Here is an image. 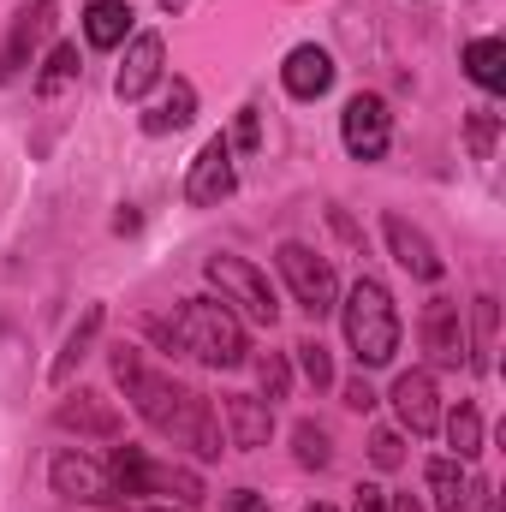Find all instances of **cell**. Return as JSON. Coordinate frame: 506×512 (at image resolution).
<instances>
[{"mask_svg": "<svg viewBox=\"0 0 506 512\" xmlns=\"http://www.w3.org/2000/svg\"><path fill=\"white\" fill-rule=\"evenodd\" d=\"M108 364H114V382L126 387L131 411H137L161 441L191 447L197 459H221L227 441H221V423H215V411H209V399H203L197 387H185L179 376L155 370L137 346H114Z\"/></svg>", "mask_w": 506, "mask_h": 512, "instance_id": "obj_1", "label": "cell"}, {"mask_svg": "<svg viewBox=\"0 0 506 512\" xmlns=\"http://www.w3.org/2000/svg\"><path fill=\"white\" fill-rule=\"evenodd\" d=\"M340 322H346V346H352V358L364 364V370H381V364H393L399 358V304H393V292L381 286L376 274H364L352 292H346V304H340Z\"/></svg>", "mask_w": 506, "mask_h": 512, "instance_id": "obj_2", "label": "cell"}, {"mask_svg": "<svg viewBox=\"0 0 506 512\" xmlns=\"http://www.w3.org/2000/svg\"><path fill=\"white\" fill-rule=\"evenodd\" d=\"M173 340H179V352H191L209 370H239L245 352H251L245 346V322L227 304H215V298H185L173 310Z\"/></svg>", "mask_w": 506, "mask_h": 512, "instance_id": "obj_3", "label": "cell"}, {"mask_svg": "<svg viewBox=\"0 0 506 512\" xmlns=\"http://www.w3.org/2000/svg\"><path fill=\"white\" fill-rule=\"evenodd\" d=\"M203 274H209V286H221V304H233L239 322H268V328H274L280 304H274V286H268L262 268H251L245 256L215 251L209 262H203Z\"/></svg>", "mask_w": 506, "mask_h": 512, "instance_id": "obj_4", "label": "cell"}, {"mask_svg": "<svg viewBox=\"0 0 506 512\" xmlns=\"http://www.w3.org/2000/svg\"><path fill=\"white\" fill-rule=\"evenodd\" d=\"M274 262H280V274H286V286H292V298H298V310L304 316H334L340 310V274H334V262L328 256H316L310 245H298V239H286L280 251H274Z\"/></svg>", "mask_w": 506, "mask_h": 512, "instance_id": "obj_5", "label": "cell"}, {"mask_svg": "<svg viewBox=\"0 0 506 512\" xmlns=\"http://www.w3.org/2000/svg\"><path fill=\"white\" fill-rule=\"evenodd\" d=\"M239 149L227 143V131H215L203 149H197V161H191V173H185V203L191 209H221L233 191H239V161H233Z\"/></svg>", "mask_w": 506, "mask_h": 512, "instance_id": "obj_6", "label": "cell"}, {"mask_svg": "<svg viewBox=\"0 0 506 512\" xmlns=\"http://www.w3.org/2000/svg\"><path fill=\"white\" fill-rule=\"evenodd\" d=\"M48 483H54V495L78 501V507H126L120 489H114V471L102 459H90V453H54Z\"/></svg>", "mask_w": 506, "mask_h": 512, "instance_id": "obj_7", "label": "cell"}, {"mask_svg": "<svg viewBox=\"0 0 506 512\" xmlns=\"http://www.w3.org/2000/svg\"><path fill=\"white\" fill-rule=\"evenodd\" d=\"M340 143L352 161H381L387 143H393V108L381 102L376 90H358L340 114Z\"/></svg>", "mask_w": 506, "mask_h": 512, "instance_id": "obj_8", "label": "cell"}, {"mask_svg": "<svg viewBox=\"0 0 506 512\" xmlns=\"http://www.w3.org/2000/svg\"><path fill=\"white\" fill-rule=\"evenodd\" d=\"M54 0H24L18 12H12V24H6V42H0V84H12L24 66H36V48L48 42V30H54Z\"/></svg>", "mask_w": 506, "mask_h": 512, "instance_id": "obj_9", "label": "cell"}, {"mask_svg": "<svg viewBox=\"0 0 506 512\" xmlns=\"http://www.w3.org/2000/svg\"><path fill=\"white\" fill-rule=\"evenodd\" d=\"M423 352H429V364H441V370H459V364L471 358L465 310H459L453 298H429V304H423Z\"/></svg>", "mask_w": 506, "mask_h": 512, "instance_id": "obj_10", "label": "cell"}, {"mask_svg": "<svg viewBox=\"0 0 506 512\" xmlns=\"http://www.w3.org/2000/svg\"><path fill=\"white\" fill-rule=\"evenodd\" d=\"M54 429L66 435H90V441H120L126 435V417L114 411V399H102L96 387H78L54 405Z\"/></svg>", "mask_w": 506, "mask_h": 512, "instance_id": "obj_11", "label": "cell"}, {"mask_svg": "<svg viewBox=\"0 0 506 512\" xmlns=\"http://www.w3.org/2000/svg\"><path fill=\"white\" fill-rule=\"evenodd\" d=\"M161 66H167L161 30H131L126 60H120V72H114V96H120V102H143V96L161 84Z\"/></svg>", "mask_w": 506, "mask_h": 512, "instance_id": "obj_12", "label": "cell"}, {"mask_svg": "<svg viewBox=\"0 0 506 512\" xmlns=\"http://www.w3.org/2000/svg\"><path fill=\"white\" fill-rule=\"evenodd\" d=\"M393 417L411 429V435H435L441 429V393H435V376L429 370H405L393 376Z\"/></svg>", "mask_w": 506, "mask_h": 512, "instance_id": "obj_13", "label": "cell"}, {"mask_svg": "<svg viewBox=\"0 0 506 512\" xmlns=\"http://www.w3.org/2000/svg\"><path fill=\"white\" fill-rule=\"evenodd\" d=\"M334 54L322 48V42H298L292 54H286V66H280V84H286V96L292 102H316V96H328L334 90Z\"/></svg>", "mask_w": 506, "mask_h": 512, "instance_id": "obj_14", "label": "cell"}, {"mask_svg": "<svg viewBox=\"0 0 506 512\" xmlns=\"http://www.w3.org/2000/svg\"><path fill=\"white\" fill-rule=\"evenodd\" d=\"M221 423H227V447L256 453V447H268V435H274V405L256 399V393H227V399H221Z\"/></svg>", "mask_w": 506, "mask_h": 512, "instance_id": "obj_15", "label": "cell"}, {"mask_svg": "<svg viewBox=\"0 0 506 512\" xmlns=\"http://www.w3.org/2000/svg\"><path fill=\"white\" fill-rule=\"evenodd\" d=\"M381 233H387V251H393V262L405 268V274H417V280H441V251H435V239L423 233V227H411L405 215H387L381 221Z\"/></svg>", "mask_w": 506, "mask_h": 512, "instance_id": "obj_16", "label": "cell"}, {"mask_svg": "<svg viewBox=\"0 0 506 512\" xmlns=\"http://www.w3.org/2000/svg\"><path fill=\"white\" fill-rule=\"evenodd\" d=\"M191 120H197V90H191V78H173L167 96H161L137 126H143V137H167V131H185Z\"/></svg>", "mask_w": 506, "mask_h": 512, "instance_id": "obj_17", "label": "cell"}, {"mask_svg": "<svg viewBox=\"0 0 506 512\" xmlns=\"http://www.w3.org/2000/svg\"><path fill=\"white\" fill-rule=\"evenodd\" d=\"M131 0H90L84 6V42L90 48H120L131 42Z\"/></svg>", "mask_w": 506, "mask_h": 512, "instance_id": "obj_18", "label": "cell"}, {"mask_svg": "<svg viewBox=\"0 0 506 512\" xmlns=\"http://www.w3.org/2000/svg\"><path fill=\"white\" fill-rule=\"evenodd\" d=\"M465 72L483 96H506V42L501 36H477L465 42Z\"/></svg>", "mask_w": 506, "mask_h": 512, "instance_id": "obj_19", "label": "cell"}, {"mask_svg": "<svg viewBox=\"0 0 506 512\" xmlns=\"http://www.w3.org/2000/svg\"><path fill=\"white\" fill-rule=\"evenodd\" d=\"M102 316H108L102 304H90V310L78 316V328L66 334V346H60V358H54V370H48V382H54V387H66V382H72V370L90 358V346H96V334H102Z\"/></svg>", "mask_w": 506, "mask_h": 512, "instance_id": "obj_20", "label": "cell"}, {"mask_svg": "<svg viewBox=\"0 0 506 512\" xmlns=\"http://www.w3.org/2000/svg\"><path fill=\"white\" fill-rule=\"evenodd\" d=\"M78 72H84L78 42H54V48H48V60H42V72H36V96H42V102H48V96H60Z\"/></svg>", "mask_w": 506, "mask_h": 512, "instance_id": "obj_21", "label": "cell"}, {"mask_svg": "<svg viewBox=\"0 0 506 512\" xmlns=\"http://www.w3.org/2000/svg\"><path fill=\"white\" fill-rule=\"evenodd\" d=\"M447 447H453V459H477L483 453V411L471 405V399H459L453 411H447Z\"/></svg>", "mask_w": 506, "mask_h": 512, "instance_id": "obj_22", "label": "cell"}, {"mask_svg": "<svg viewBox=\"0 0 506 512\" xmlns=\"http://www.w3.org/2000/svg\"><path fill=\"white\" fill-rule=\"evenodd\" d=\"M423 483H429V507L435 512H459V495H465V459H429Z\"/></svg>", "mask_w": 506, "mask_h": 512, "instance_id": "obj_23", "label": "cell"}, {"mask_svg": "<svg viewBox=\"0 0 506 512\" xmlns=\"http://www.w3.org/2000/svg\"><path fill=\"white\" fill-rule=\"evenodd\" d=\"M471 322H477V340H471V358H465V370H477V376H489L495 370V298L483 292L477 304H471Z\"/></svg>", "mask_w": 506, "mask_h": 512, "instance_id": "obj_24", "label": "cell"}, {"mask_svg": "<svg viewBox=\"0 0 506 512\" xmlns=\"http://www.w3.org/2000/svg\"><path fill=\"white\" fill-rule=\"evenodd\" d=\"M292 453H298V465H304V471H328V465H334V441H328V429H322V423H310V417L292 429Z\"/></svg>", "mask_w": 506, "mask_h": 512, "instance_id": "obj_25", "label": "cell"}, {"mask_svg": "<svg viewBox=\"0 0 506 512\" xmlns=\"http://www.w3.org/2000/svg\"><path fill=\"white\" fill-rule=\"evenodd\" d=\"M292 352H298L304 382H310V387H334V358H328V346H322V340H298Z\"/></svg>", "mask_w": 506, "mask_h": 512, "instance_id": "obj_26", "label": "cell"}, {"mask_svg": "<svg viewBox=\"0 0 506 512\" xmlns=\"http://www.w3.org/2000/svg\"><path fill=\"white\" fill-rule=\"evenodd\" d=\"M495 131H501V114H495V108H471V120H465V143H471L477 161L495 155Z\"/></svg>", "mask_w": 506, "mask_h": 512, "instance_id": "obj_27", "label": "cell"}, {"mask_svg": "<svg viewBox=\"0 0 506 512\" xmlns=\"http://www.w3.org/2000/svg\"><path fill=\"white\" fill-rule=\"evenodd\" d=\"M256 376H262V387H268V405L292 393V370H286V358H280V352H262V358H256Z\"/></svg>", "mask_w": 506, "mask_h": 512, "instance_id": "obj_28", "label": "cell"}, {"mask_svg": "<svg viewBox=\"0 0 506 512\" xmlns=\"http://www.w3.org/2000/svg\"><path fill=\"white\" fill-rule=\"evenodd\" d=\"M370 459H376V471H399V465H405L399 429H376V435H370Z\"/></svg>", "mask_w": 506, "mask_h": 512, "instance_id": "obj_29", "label": "cell"}, {"mask_svg": "<svg viewBox=\"0 0 506 512\" xmlns=\"http://www.w3.org/2000/svg\"><path fill=\"white\" fill-rule=\"evenodd\" d=\"M227 143H233V149H245V155H251L256 143H262V114H256V108H239V126L227 131Z\"/></svg>", "mask_w": 506, "mask_h": 512, "instance_id": "obj_30", "label": "cell"}, {"mask_svg": "<svg viewBox=\"0 0 506 512\" xmlns=\"http://www.w3.org/2000/svg\"><path fill=\"white\" fill-rule=\"evenodd\" d=\"M459 512H495V489L483 477H465V495H459Z\"/></svg>", "mask_w": 506, "mask_h": 512, "instance_id": "obj_31", "label": "cell"}, {"mask_svg": "<svg viewBox=\"0 0 506 512\" xmlns=\"http://www.w3.org/2000/svg\"><path fill=\"white\" fill-rule=\"evenodd\" d=\"M352 512H387V489H376V483H358V489H352Z\"/></svg>", "mask_w": 506, "mask_h": 512, "instance_id": "obj_32", "label": "cell"}, {"mask_svg": "<svg viewBox=\"0 0 506 512\" xmlns=\"http://www.w3.org/2000/svg\"><path fill=\"white\" fill-rule=\"evenodd\" d=\"M227 512H274V507H268V495H256V489H233V495H227Z\"/></svg>", "mask_w": 506, "mask_h": 512, "instance_id": "obj_33", "label": "cell"}, {"mask_svg": "<svg viewBox=\"0 0 506 512\" xmlns=\"http://www.w3.org/2000/svg\"><path fill=\"white\" fill-rule=\"evenodd\" d=\"M346 405H352V411H370V405H376V393H370L364 376H352V382H346Z\"/></svg>", "mask_w": 506, "mask_h": 512, "instance_id": "obj_34", "label": "cell"}, {"mask_svg": "<svg viewBox=\"0 0 506 512\" xmlns=\"http://www.w3.org/2000/svg\"><path fill=\"white\" fill-rule=\"evenodd\" d=\"M126 512H191V507H173V501H131Z\"/></svg>", "mask_w": 506, "mask_h": 512, "instance_id": "obj_35", "label": "cell"}, {"mask_svg": "<svg viewBox=\"0 0 506 512\" xmlns=\"http://www.w3.org/2000/svg\"><path fill=\"white\" fill-rule=\"evenodd\" d=\"M387 512H423L417 495H387Z\"/></svg>", "mask_w": 506, "mask_h": 512, "instance_id": "obj_36", "label": "cell"}, {"mask_svg": "<svg viewBox=\"0 0 506 512\" xmlns=\"http://www.w3.org/2000/svg\"><path fill=\"white\" fill-rule=\"evenodd\" d=\"M185 6H191V0H161V12H185Z\"/></svg>", "mask_w": 506, "mask_h": 512, "instance_id": "obj_37", "label": "cell"}, {"mask_svg": "<svg viewBox=\"0 0 506 512\" xmlns=\"http://www.w3.org/2000/svg\"><path fill=\"white\" fill-rule=\"evenodd\" d=\"M310 512H334V507H310Z\"/></svg>", "mask_w": 506, "mask_h": 512, "instance_id": "obj_38", "label": "cell"}]
</instances>
